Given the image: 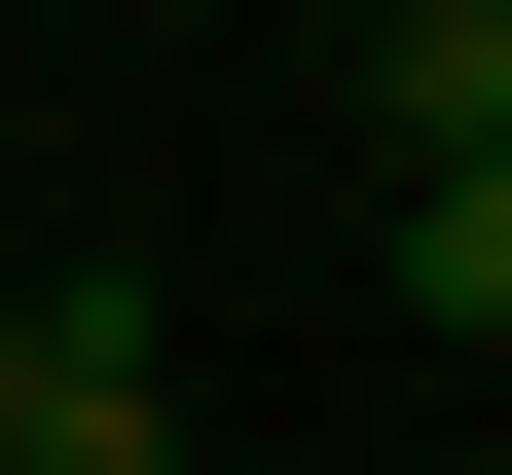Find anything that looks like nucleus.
<instances>
[{
  "label": "nucleus",
  "instance_id": "obj_1",
  "mask_svg": "<svg viewBox=\"0 0 512 475\" xmlns=\"http://www.w3.org/2000/svg\"><path fill=\"white\" fill-rule=\"evenodd\" d=\"M0 475H183V293H147V256L0 293Z\"/></svg>",
  "mask_w": 512,
  "mask_h": 475
},
{
  "label": "nucleus",
  "instance_id": "obj_2",
  "mask_svg": "<svg viewBox=\"0 0 512 475\" xmlns=\"http://www.w3.org/2000/svg\"><path fill=\"white\" fill-rule=\"evenodd\" d=\"M366 147L403 183H512V0H366Z\"/></svg>",
  "mask_w": 512,
  "mask_h": 475
},
{
  "label": "nucleus",
  "instance_id": "obj_3",
  "mask_svg": "<svg viewBox=\"0 0 512 475\" xmlns=\"http://www.w3.org/2000/svg\"><path fill=\"white\" fill-rule=\"evenodd\" d=\"M403 329H512V183H403Z\"/></svg>",
  "mask_w": 512,
  "mask_h": 475
}]
</instances>
